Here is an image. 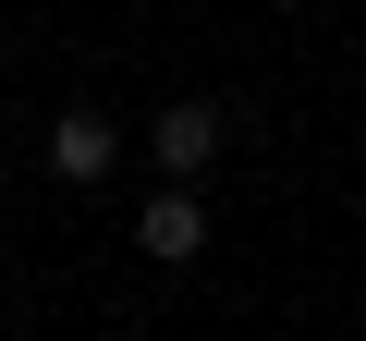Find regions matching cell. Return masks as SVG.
Instances as JSON below:
<instances>
[{"label":"cell","instance_id":"obj_2","mask_svg":"<svg viewBox=\"0 0 366 341\" xmlns=\"http://www.w3.org/2000/svg\"><path fill=\"white\" fill-rule=\"evenodd\" d=\"M134 244H147L159 268H196V256H208V208H196V183H159L147 220H134Z\"/></svg>","mask_w":366,"mask_h":341},{"label":"cell","instance_id":"obj_1","mask_svg":"<svg viewBox=\"0 0 366 341\" xmlns=\"http://www.w3.org/2000/svg\"><path fill=\"white\" fill-rule=\"evenodd\" d=\"M147 158L171 170V183H196V170L220 158V110H208V98H171V110L147 122Z\"/></svg>","mask_w":366,"mask_h":341},{"label":"cell","instance_id":"obj_3","mask_svg":"<svg viewBox=\"0 0 366 341\" xmlns=\"http://www.w3.org/2000/svg\"><path fill=\"white\" fill-rule=\"evenodd\" d=\"M37 158H49V183H110V158H122V134H110V110H61Z\"/></svg>","mask_w":366,"mask_h":341}]
</instances>
